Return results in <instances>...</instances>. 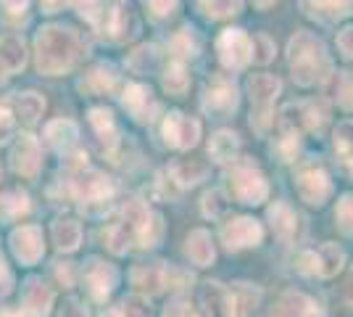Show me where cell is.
I'll list each match as a JSON object with an SVG mask.
<instances>
[{"label": "cell", "instance_id": "cell-32", "mask_svg": "<svg viewBox=\"0 0 353 317\" xmlns=\"http://www.w3.org/2000/svg\"><path fill=\"white\" fill-rule=\"evenodd\" d=\"M161 85L169 95H176V98L188 93V88H190V75H188V69H185L182 61H172V64L163 69Z\"/></svg>", "mask_w": 353, "mask_h": 317}, {"label": "cell", "instance_id": "cell-27", "mask_svg": "<svg viewBox=\"0 0 353 317\" xmlns=\"http://www.w3.org/2000/svg\"><path fill=\"white\" fill-rule=\"evenodd\" d=\"M90 124L92 130L98 133L101 143H103L108 151H114L119 143V127L114 122V114L108 108H90Z\"/></svg>", "mask_w": 353, "mask_h": 317}, {"label": "cell", "instance_id": "cell-14", "mask_svg": "<svg viewBox=\"0 0 353 317\" xmlns=\"http://www.w3.org/2000/svg\"><path fill=\"white\" fill-rule=\"evenodd\" d=\"M40 164H43V159H40V143H37V137L34 135H21L16 140L14 151H11V166H14L16 175H21V177H37V172H40Z\"/></svg>", "mask_w": 353, "mask_h": 317}, {"label": "cell", "instance_id": "cell-23", "mask_svg": "<svg viewBox=\"0 0 353 317\" xmlns=\"http://www.w3.org/2000/svg\"><path fill=\"white\" fill-rule=\"evenodd\" d=\"M132 283L143 294H159L166 286V265L156 262V265H137L132 270Z\"/></svg>", "mask_w": 353, "mask_h": 317}, {"label": "cell", "instance_id": "cell-50", "mask_svg": "<svg viewBox=\"0 0 353 317\" xmlns=\"http://www.w3.org/2000/svg\"><path fill=\"white\" fill-rule=\"evenodd\" d=\"M176 3L179 0H148V8L153 11V16H166L174 11Z\"/></svg>", "mask_w": 353, "mask_h": 317}, {"label": "cell", "instance_id": "cell-18", "mask_svg": "<svg viewBox=\"0 0 353 317\" xmlns=\"http://www.w3.org/2000/svg\"><path fill=\"white\" fill-rule=\"evenodd\" d=\"M21 307L32 317H45L50 312V307H53V288L48 286L43 278H30L27 286H24Z\"/></svg>", "mask_w": 353, "mask_h": 317}, {"label": "cell", "instance_id": "cell-1", "mask_svg": "<svg viewBox=\"0 0 353 317\" xmlns=\"http://www.w3.org/2000/svg\"><path fill=\"white\" fill-rule=\"evenodd\" d=\"M34 53H37V69L48 77H59L69 72L82 56V40L69 27L48 24L34 37Z\"/></svg>", "mask_w": 353, "mask_h": 317}, {"label": "cell", "instance_id": "cell-47", "mask_svg": "<svg viewBox=\"0 0 353 317\" xmlns=\"http://www.w3.org/2000/svg\"><path fill=\"white\" fill-rule=\"evenodd\" d=\"M14 130H16V122H14V114H11V106L6 104V101H0V143H6L8 137H14Z\"/></svg>", "mask_w": 353, "mask_h": 317}, {"label": "cell", "instance_id": "cell-46", "mask_svg": "<svg viewBox=\"0 0 353 317\" xmlns=\"http://www.w3.org/2000/svg\"><path fill=\"white\" fill-rule=\"evenodd\" d=\"M72 3H74V8L85 16V19H90L92 24L103 14V0H72Z\"/></svg>", "mask_w": 353, "mask_h": 317}, {"label": "cell", "instance_id": "cell-22", "mask_svg": "<svg viewBox=\"0 0 353 317\" xmlns=\"http://www.w3.org/2000/svg\"><path fill=\"white\" fill-rule=\"evenodd\" d=\"M237 153H240V137L232 130H219L211 135L208 143V156L216 162V164H230L235 162Z\"/></svg>", "mask_w": 353, "mask_h": 317}, {"label": "cell", "instance_id": "cell-11", "mask_svg": "<svg viewBox=\"0 0 353 317\" xmlns=\"http://www.w3.org/2000/svg\"><path fill=\"white\" fill-rule=\"evenodd\" d=\"M95 24L101 27V32H103L108 40H117V43L132 40L134 35L140 32L137 16H134L132 11H127V8H119V6L108 8V11L103 8V14H101V19H98Z\"/></svg>", "mask_w": 353, "mask_h": 317}, {"label": "cell", "instance_id": "cell-59", "mask_svg": "<svg viewBox=\"0 0 353 317\" xmlns=\"http://www.w3.org/2000/svg\"><path fill=\"white\" fill-rule=\"evenodd\" d=\"M0 188H3V172H0Z\"/></svg>", "mask_w": 353, "mask_h": 317}, {"label": "cell", "instance_id": "cell-43", "mask_svg": "<svg viewBox=\"0 0 353 317\" xmlns=\"http://www.w3.org/2000/svg\"><path fill=\"white\" fill-rule=\"evenodd\" d=\"M192 30H182L176 37H172V43H169V48H172V53H176L179 59H188V56H195V43H192L190 37Z\"/></svg>", "mask_w": 353, "mask_h": 317}, {"label": "cell", "instance_id": "cell-53", "mask_svg": "<svg viewBox=\"0 0 353 317\" xmlns=\"http://www.w3.org/2000/svg\"><path fill=\"white\" fill-rule=\"evenodd\" d=\"M343 296H345V302L353 307V270L348 272V278H345V283H343Z\"/></svg>", "mask_w": 353, "mask_h": 317}, {"label": "cell", "instance_id": "cell-7", "mask_svg": "<svg viewBox=\"0 0 353 317\" xmlns=\"http://www.w3.org/2000/svg\"><path fill=\"white\" fill-rule=\"evenodd\" d=\"M216 53H219V61L227 69L240 72L253 59V43L243 30H224L216 40Z\"/></svg>", "mask_w": 353, "mask_h": 317}, {"label": "cell", "instance_id": "cell-56", "mask_svg": "<svg viewBox=\"0 0 353 317\" xmlns=\"http://www.w3.org/2000/svg\"><path fill=\"white\" fill-rule=\"evenodd\" d=\"M40 3H43L45 8H48V11H53V8H56V6H59L61 0H40Z\"/></svg>", "mask_w": 353, "mask_h": 317}, {"label": "cell", "instance_id": "cell-17", "mask_svg": "<svg viewBox=\"0 0 353 317\" xmlns=\"http://www.w3.org/2000/svg\"><path fill=\"white\" fill-rule=\"evenodd\" d=\"M121 104H124V108L132 114L137 122H153V114L159 111V104L153 101V95H150V90H148L145 85H137V82H132V85H127L124 88V93H121Z\"/></svg>", "mask_w": 353, "mask_h": 317}, {"label": "cell", "instance_id": "cell-6", "mask_svg": "<svg viewBox=\"0 0 353 317\" xmlns=\"http://www.w3.org/2000/svg\"><path fill=\"white\" fill-rule=\"evenodd\" d=\"M298 270L309 272V275H319V278H332L343 270L345 265V251L338 243H322L316 251H303L298 254Z\"/></svg>", "mask_w": 353, "mask_h": 317}, {"label": "cell", "instance_id": "cell-2", "mask_svg": "<svg viewBox=\"0 0 353 317\" xmlns=\"http://www.w3.org/2000/svg\"><path fill=\"white\" fill-rule=\"evenodd\" d=\"M288 64H290L293 79L301 88H311L316 82L330 79V75H332V64H330L324 43L316 35H311L306 30L295 32L290 37V43H288Z\"/></svg>", "mask_w": 353, "mask_h": 317}, {"label": "cell", "instance_id": "cell-9", "mask_svg": "<svg viewBox=\"0 0 353 317\" xmlns=\"http://www.w3.org/2000/svg\"><path fill=\"white\" fill-rule=\"evenodd\" d=\"M163 137L172 148L188 151L192 146H198V140H201V122L182 111H172L163 119Z\"/></svg>", "mask_w": 353, "mask_h": 317}, {"label": "cell", "instance_id": "cell-35", "mask_svg": "<svg viewBox=\"0 0 353 317\" xmlns=\"http://www.w3.org/2000/svg\"><path fill=\"white\" fill-rule=\"evenodd\" d=\"M201 209H203V214L211 217V220H221V217L227 214V209H230V201H227V196H224V191L214 188V191H208L206 196H203Z\"/></svg>", "mask_w": 353, "mask_h": 317}, {"label": "cell", "instance_id": "cell-19", "mask_svg": "<svg viewBox=\"0 0 353 317\" xmlns=\"http://www.w3.org/2000/svg\"><path fill=\"white\" fill-rule=\"evenodd\" d=\"M27 66V48L19 35H3L0 37V69L6 75H16Z\"/></svg>", "mask_w": 353, "mask_h": 317}, {"label": "cell", "instance_id": "cell-21", "mask_svg": "<svg viewBox=\"0 0 353 317\" xmlns=\"http://www.w3.org/2000/svg\"><path fill=\"white\" fill-rule=\"evenodd\" d=\"M77 137H79V127H77L72 119H56L45 127V140H48V146L59 153L69 151L74 143H77Z\"/></svg>", "mask_w": 353, "mask_h": 317}, {"label": "cell", "instance_id": "cell-54", "mask_svg": "<svg viewBox=\"0 0 353 317\" xmlns=\"http://www.w3.org/2000/svg\"><path fill=\"white\" fill-rule=\"evenodd\" d=\"M0 317H32L24 307H8V309H0Z\"/></svg>", "mask_w": 353, "mask_h": 317}, {"label": "cell", "instance_id": "cell-33", "mask_svg": "<svg viewBox=\"0 0 353 317\" xmlns=\"http://www.w3.org/2000/svg\"><path fill=\"white\" fill-rule=\"evenodd\" d=\"M230 291H232V302H235V317H248L261 302V291L250 283H235Z\"/></svg>", "mask_w": 353, "mask_h": 317}, {"label": "cell", "instance_id": "cell-44", "mask_svg": "<svg viewBox=\"0 0 353 317\" xmlns=\"http://www.w3.org/2000/svg\"><path fill=\"white\" fill-rule=\"evenodd\" d=\"M277 153H280L282 162H293L295 153H298V133L282 130L280 140H277Z\"/></svg>", "mask_w": 353, "mask_h": 317}, {"label": "cell", "instance_id": "cell-31", "mask_svg": "<svg viewBox=\"0 0 353 317\" xmlns=\"http://www.w3.org/2000/svg\"><path fill=\"white\" fill-rule=\"evenodd\" d=\"M16 117L24 122L27 127H32V124H37L40 122V117L45 114V98L40 95V93L34 90H27V93H19L16 95Z\"/></svg>", "mask_w": 353, "mask_h": 317}, {"label": "cell", "instance_id": "cell-41", "mask_svg": "<svg viewBox=\"0 0 353 317\" xmlns=\"http://www.w3.org/2000/svg\"><path fill=\"white\" fill-rule=\"evenodd\" d=\"M335 151L343 156L353 153V119L340 122L335 127Z\"/></svg>", "mask_w": 353, "mask_h": 317}, {"label": "cell", "instance_id": "cell-3", "mask_svg": "<svg viewBox=\"0 0 353 317\" xmlns=\"http://www.w3.org/2000/svg\"><path fill=\"white\" fill-rule=\"evenodd\" d=\"M227 185H230L232 198L245 206H259L269 196V182L261 175V169L250 162H237L232 172L227 175Z\"/></svg>", "mask_w": 353, "mask_h": 317}, {"label": "cell", "instance_id": "cell-42", "mask_svg": "<svg viewBox=\"0 0 353 317\" xmlns=\"http://www.w3.org/2000/svg\"><path fill=\"white\" fill-rule=\"evenodd\" d=\"M250 43H253V61L256 64H269L274 59V40L269 35H256Z\"/></svg>", "mask_w": 353, "mask_h": 317}, {"label": "cell", "instance_id": "cell-48", "mask_svg": "<svg viewBox=\"0 0 353 317\" xmlns=\"http://www.w3.org/2000/svg\"><path fill=\"white\" fill-rule=\"evenodd\" d=\"M338 50L343 59L353 61V27H345V30H340L338 35Z\"/></svg>", "mask_w": 353, "mask_h": 317}, {"label": "cell", "instance_id": "cell-58", "mask_svg": "<svg viewBox=\"0 0 353 317\" xmlns=\"http://www.w3.org/2000/svg\"><path fill=\"white\" fill-rule=\"evenodd\" d=\"M348 175H351L353 180V153H348Z\"/></svg>", "mask_w": 353, "mask_h": 317}, {"label": "cell", "instance_id": "cell-8", "mask_svg": "<svg viewBox=\"0 0 353 317\" xmlns=\"http://www.w3.org/2000/svg\"><path fill=\"white\" fill-rule=\"evenodd\" d=\"M82 283L88 288L92 302H105L119 283V272L114 265H108L103 259H88L82 267Z\"/></svg>", "mask_w": 353, "mask_h": 317}, {"label": "cell", "instance_id": "cell-36", "mask_svg": "<svg viewBox=\"0 0 353 317\" xmlns=\"http://www.w3.org/2000/svg\"><path fill=\"white\" fill-rule=\"evenodd\" d=\"M201 8L211 19H227L240 11V0H201Z\"/></svg>", "mask_w": 353, "mask_h": 317}, {"label": "cell", "instance_id": "cell-51", "mask_svg": "<svg viewBox=\"0 0 353 317\" xmlns=\"http://www.w3.org/2000/svg\"><path fill=\"white\" fill-rule=\"evenodd\" d=\"M11 286H14V275H11V270L6 267V262L0 259V299H3V296H8Z\"/></svg>", "mask_w": 353, "mask_h": 317}, {"label": "cell", "instance_id": "cell-15", "mask_svg": "<svg viewBox=\"0 0 353 317\" xmlns=\"http://www.w3.org/2000/svg\"><path fill=\"white\" fill-rule=\"evenodd\" d=\"M201 304L206 317H235V302L232 291L224 288L219 280H208L201 288Z\"/></svg>", "mask_w": 353, "mask_h": 317}, {"label": "cell", "instance_id": "cell-25", "mask_svg": "<svg viewBox=\"0 0 353 317\" xmlns=\"http://www.w3.org/2000/svg\"><path fill=\"white\" fill-rule=\"evenodd\" d=\"M301 8L306 11V16L319 19V21H332L340 16L348 14L351 0H301Z\"/></svg>", "mask_w": 353, "mask_h": 317}, {"label": "cell", "instance_id": "cell-16", "mask_svg": "<svg viewBox=\"0 0 353 317\" xmlns=\"http://www.w3.org/2000/svg\"><path fill=\"white\" fill-rule=\"evenodd\" d=\"M237 88L232 82H214L203 93V108L211 117H230L237 108Z\"/></svg>", "mask_w": 353, "mask_h": 317}, {"label": "cell", "instance_id": "cell-45", "mask_svg": "<svg viewBox=\"0 0 353 317\" xmlns=\"http://www.w3.org/2000/svg\"><path fill=\"white\" fill-rule=\"evenodd\" d=\"M163 317H198V312H195V307H192L188 299L176 296V299H172V302L166 304Z\"/></svg>", "mask_w": 353, "mask_h": 317}, {"label": "cell", "instance_id": "cell-30", "mask_svg": "<svg viewBox=\"0 0 353 317\" xmlns=\"http://www.w3.org/2000/svg\"><path fill=\"white\" fill-rule=\"evenodd\" d=\"M117 85V75L111 66H92L88 75L79 79V90L90 93V95H103L111 93Z\"/></svg>", "mask_w": 353, "mask_h": 317}, {"label": "cell", "instance_id": "cell-10", "mask_svg": "<svg viewBox=\"0 0 353 317\" xmlns=\"http://www.w3.org/2000/svg\"><path fill=\"white\" fill-rule=\"evenodd\" d=\"M261 241H264V227L250 217H235L221 225V243L230 251L250 249V246H259Z\"/></svg>", "mask_w": 353, "mask_h": 317}, {"label": "cell", "instance_id": "cell-24", "mask_svg": "<svg viewBox=\"0 0 353 317\" xmlns=\"http://www.w3.org/2000/svg\"><path fill=\"white\" fill-rule=\"evenodd\" d=\"M185 254L198 267H208L214 262L216 251H214V241H211V236H208L206 230H192L190 236H188V243H185Z\"/></svg>", "mask_w": 353, "mask_h": 317}, {"label": "cell", "instance_id": "cell-28", "mask_svg": "<svg viewBox=\"0 0 353 317\" xmlns=\"http://www.w3.org/2000/svg\"><path fill=\"white\" fill-rule=\"evenodd\" d=\"M53 243L59 251H77L79 243H82V227L77 220L69 217H59L53 222Z\"/></svg>", "mask_w": 353, "mask_h": 317}, {"label": "cell", "instance_id": "cell-26", "mask_svg": "<svg viewBox=\"0 0 353 317\" xmlns=\"http://www.w3.org/2000/svg\"><path fill=\"white\" fill-rule=\"evenodd\" d=\"M316 315V304L311 302L309 296L298 294V291H288L282 294L280 304L274 309L272 317H314Z\"/></svg>", "mask_w": 353, "mask_h": 317}, {"label": "cell", "instance_id": "cell-55", "mask_svg": "<svg viewBox=\"0 0 353 317\" xmlns=\"http://www.w3.org/2000/svg\"><path fill=\"white\" fill-rule=\"evenodd\" d=\"M272 3H274V0H253V6H256V8H261V11H264V8H269Z\"/></svg>", "mask_w": 353, "mask_h": 317}, {"label": "cell", "instance_id": "cell-38", "mask_svg": "<svg viewBox=\"0 0 353 317\" xmlns=\"http://www.w3.org/2000/svg\"><path fill=\"white\" fill-rule=\"evenodd\" d=\"M117 309H119V317H150V304H148V299L137 296V294L127 296Z\"/></svg>", "mask_w": 353, "mask_h": 317}, {"label": "cell", "instance_id": "cell-49", "mask_svg": "<svg viewBox=\"0 0 353 317\" xmlns=\"http://www.w3.org/2000/svg\"><path fill=\"white\" fill-rule=\"evenodd\" d=\"M59 317H90V315H88V307L79 302V299H74L72 296V299H66V302H63Z\"/></svg>", "mask_w": 353, "mask_h": 317}, {"label": "cell", "instance_id": "cell-5", "mask_svg": "<svg viewBox=\"0 0 353 317\" xmlns=\"http://www.w3.org/2000/svg\"><path fill=\"white\" fill-rule=\"evenodd\" d=\"M295 191L301 201H306L309 206H324V201L332 193V182L330 175L319 162H303L295 169Z\"/></svg>", "mask_w": 353, "mask_h": 317}, {"label": "cell", "instance_id": "cell-4", "mask_svg": "<svg viewBox=\"0 0 353 317\" xmlns=\"http://www.w3.org/2000/svg\"><path fill=\"white\" fill-rule=\"evenodd\" d=\"M248 93L253 104L250 124L256 127V133H266V127L272 124V106L282 93V82L272 75H253L248 82Z\"/></svg>", "mask_w": 353, "mask_h": 317}, {"label": "cell", "instance_id": "cell-57", "mask_svg": "<svg viewBox=\"0 0 353 317\" xmlns=\"http://www.w3.org/2000/svg\"><path fill=\"white\" fill-rule=\"evenodd\" d=\"M101 317H119V309H117V307H114V309H105Z\"/></svg>", "mask_w": 353, "mask_h": 317}, {"label": "cell", "instance_id": "cell-13", "mask_svg": "<svg viewBox=\"0 0 353 317\" xmlns=\"http://www.w3.org/2000/svg\"><path fill=\"white\" fill-rule=\"evenodd\" d=\"M74 193L82 204H108V198L114 196V185L101 172L82 169L79 177L74 180Z\"/></svg>", "mask_w": 353, "mask_h": 317}, {"label": "cell", "instance_id": "cell-39", "mask_svg": "<svg viewBox=\"0 0 353 317\" xmlns=\"http://www.w3.org/2000/svg\"><path fill=\"white\" fill-rule=\"evenodd\" d=\"M335 101H338L345 111H353V75H351V72H340V75H338Z\"/></svg>", "mask_w": 353, "mask_h": 317}, {"label": "cell", "instance_id": "cell-52", "mask_svg": "<svg viewBox=\"0 0 353 317\" xmlns=\"http://www.w3.org/2000/svg\"><path fill=\"white\" fill-rule=\"evenodd\" d=\"M0 6H3V8L8 11V14L19 16V14H24V11H27L30 0H0Z\"/></svg>", "mask_w": 353, "mask_h": 317}, {"label": "cell", "instance_id": "cell-40", "mask_svg": "<svg viewBox=\"0 0 353 317\" xmlns=\"http://www.w3.org/2000/svg\"><path fill=\"white\" fill-rule=\"evenodd\" d=\"M335 220H338V227L345 233V236H353V196H343L338 201V209H335Z\"/></svg>", "mask_w": 353, "mask_h": 317}, {"label": "cell", "instance_id": "cell-12", "mask_svg": "<svg viewBox=\"0 0 353 317\" xmlns=\"http://www.w3.org/2000/svg\"><path fill=\"white\" fill-rule=\"evenodd\" d=\"M11 251L21 265H37L45 254L43 230L37 225H21L11 233Z\"/></svg>", "mask_w": 353, "mask_h": 317}, {"label": "cell", "instance_id": "cell-34", "mask_svg": "<svg viewBox=\"0 0 353 317\" xmlns=\"http://www.w3.org/2000/svg\"><path fill=\"white\" fill-rule=\"evenodd\" d=\"M27 211H30V196L24 191H14V193H8L6 198H0V217L8 220V222L19 220Z\"/></svg>", "mask_w": 353, "mask_h": 317}, {"label": "cell", "instance_id": "cell-37", "mask_svg": "<svg viewBox=\"0 0 353 317\" xmlns=\"http://www.w3.org/2000/svg\"><path fill=\"white\" fill-rule=\"evenodd\" d=\"M105 243H108V249H111L114 254H127V251L132 249V238H130V233H127L121 225L108 227V233H105Z\"/></svg>", "mask_w": 353, "mask_h": 317}, {"label": "cell", "instance_id": "cell-29", "mask_svg": "<svg viewBox=\"0 0 353 317\" xmlns=\"http://www.w3.org/2000/svg\"><path fill=\"white\" fill-rule=\"evenodd\" d=\"M208 164L206 162H198V159H182V162H174L169 166V175L172 180L179 185V188H190L195 182H201L206 177Z\"/></svg>", "mask_w": 353, "mask_h": 317}, {"label": "cell", "instance_id": "cell-20", "mask_svg": "<svg viewBox=\"0 0 353 317\" xmlns=\"http://www.w3.org/2000/svg\"><path fill=\"white\" fill-rule=\"evenodd\" d=\"M269 220H272V227H274V233L280 236L282 241H293L295 236H298V230H301V217H298V211L290 206V204H274L272 209H269Z\"/></svg>", "mask_w": 353, "mask_h": 317}]
</instances>
